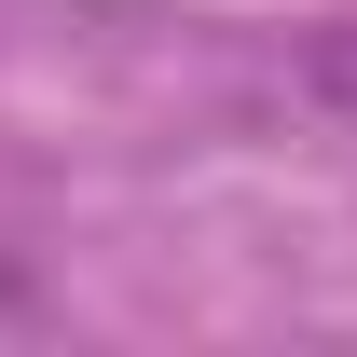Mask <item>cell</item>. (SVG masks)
I'll use <instances>...</instances> for the list:
<instances>
[{
	"label": "cell",
	"instance_id": "1",
	"mask_svg": "<svg viewBox=\"0 0 357 357\" xmlns=\"http://www.w3.org/2000/svg\"><path fill=\"white\" fill-rule=\"evenodd\" d=\"M303 83L330 96V110H357V14H344V28H330V42H316V55H303Z\"/></svg>",
	"mask_w": 357,
	"mask_h": 357
}]
</instances>
